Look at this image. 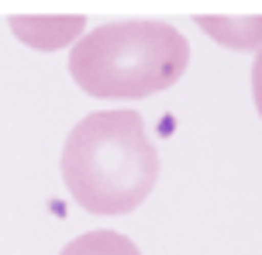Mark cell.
<instances>
[{
	"label": "cell",
	"mask_w": 262,
	"mask_h": 255,
	"mask_svg": "<svg viewBox=\"0 0 262 255\" xmlns=\"http://www.w3.org/2000/svg\"><path fill=\"white\" fill-rule=\"evenodd\" d=\"M59 169L83 211L118 217L148 200L159 179V152L138 110H97L66 134Z\"/></svg>",
	"instance_id": "obj_1"
},
{
	"label": "cell",
	"mask_w": 262,
	"mask_h": 255,
	"mask_svg": "<svg viewBox=\"0 0 262 255\" xmlns=\"http://www.w3.org/2000/svg\"><path fill=\"white\" fill-rule=\"evenodd\" d=\"M190 66V45L166 21H114L73 45L69 76L100 100H138L169 90Z\"/></svg>",
	"instance_id": "obj_2"
},
{
	"label": "cell",
	"mask_w": 262,
	"mask_h": 255,
	"mask_svg": "<svg viewBox=\"0 0 262 255\" xmlns=\"http://www.w3.org/2000/svg\"><path fill=\"white\" fill-rule=\"evenodd\" d=\"M17 38L35 49H59L83 31V17H11Z\"/></svg>",
	"instance_id": "obj_3"
},
{
	"label": "cell",
	"mask_w": 262,
	"mask_h": 255,
	"mask_svg": "<svg viewBox=\"0 0 262 255\" xmlns=\"http://www.w3.org/2000/svg\"><path fill=\"white\" fill-rule=\"evenodd\" d=\"M196 25L228 49H259L262 45V17H204L200 14Z\"/></svg>",
	"instance_id": "obj_4"
},
{
	"label": "cell",
	"mask_w": 262,
	"mask_h": 255,
	"mask_svg": "<svg viewBox=\"0 0 262 255\" xmlns=\"http://www.w3.org/2000/svg\"><path fill=\"white\" fill-rule=\"evenodd\" d=\"M59 255H142V252L121 231H86V235L73 238Z\"/></svg>",
	"instance_id": "obj_5"
},
{
	"label": "cell",
	"mask_w": 262,
	"mask_h": 255,
	"mask_svg": "<svg viewBox=\"0 0 262 255\" xmlns=\"http://www.w3.org/2000/svg\"><path fill=\"white\" fill-rule=\"evenodd\" d=\"M252 97H255V107H259V118H262V49L252 62Z\"/></svg>",
	"instance_id": "obj_6"
}]
</instances>
